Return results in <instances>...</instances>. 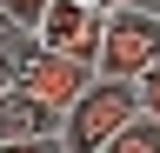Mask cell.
Returning a JSON list of instances; mask_svg holds the SVG:
<instances>
[{"instance_id": "obj_1", "label": "cell", "mask_w": 160, "mask_h": 153, "mask_svg": "<svg viewBox=\"0 0 160 153\" xmlns=\"http://www.w3.org/2000/svg\"><path fill=\"white\" fill-rule=\"evenodd\" d=\"M133 113H140L133 80H107V73H93V80L73 93V107L60 113V153H100Z\"/></svg>"}, {"instance_id": "obj_2", "label": "cell", "mask_w": 160, "mask_h": 153, "mask_svg": "<svg viewBox=\"0 0 160 153\" xmlns=\"http://www.w3.org/2000/svg\"><path fill=\"white\" fill-rule=\"evenodd\" d=\"M147 60H160V13H147V7H107L93 73H107V80H133Z\"/></svg>"}, {"instance_id": "obj_3", "label": "cell", "mask_w": 160, "mask_h": 153, "mask_svg": "<svg viewBox=\"0 0 160 153\" xmlns=\"http://www.w3.org/2000/svg\"><path fill=\"white\" fill-rule=\"evenodd\" d=\"M100 27H107V7H93V0H47V7H40V20H33V40L93 67V53H100Z\"/></svg>"}, {"instance_id": "obj_4", "label": "cell", "mask_w": 160, "mask_h": 153, "mask_svg": "<svg viewBox=\"0 0 160 153\" xmlns=\"http://www.w3.org/2000/svg\"><path fill=\"white\" fill-rule=\"evenodd\" d=\"M87 80H93V67H87V60H73V53H53V47H33V60L20 67V87L40 93V100L60 107V113L73 107V93L87 87Z\"/></svg>"}, {"instance_id": "obj_5", "label": "cell", "mask_w": 160, "mask_h": 153, "mask_svg": "<svg viewBox=\"0 0 160 153\" xmlns=\"http://www.w3.org/2000/svg\"><path fill=\"white\" fill-rule=\"evenodd\" d=\"M40 133H60V107H47L27 87L0 93V140H40Z\"/></svg>"}, {"instance_id": "obj_6", "label": "cell", "mask_w": 160, "mask_h": 153, "mask_svg": "<svg viewBox=\"0 0 160 153\" xmlns=\"http://www.w3.org/2000/svg\"><path fill=\"white\" fill-rule=\"evenodd\" d=\"M33 33L27 27H0V93H7V87H20V67H27L33 60Z\"/></svg>"}, {"instance_id": "obj_7", "label": "cell", "mask_w": 160, "mask_h": 153, "mask_svg": "<svg viewBox=\"0 0 160 153\" xmlns=\"http://www.w3.org/2000/svg\"><path fill=\"white\" fill-rule=\"evenodd\" d=\"M100 153H160V120H153V113H133Z\"/></svg>"}, {"instance_id": "obj_8", "label": "cell", "mask_w": 160, "mask_h": 153, "mask_svg": "<svg viewBox=\"0 0 160 153\" xmlns=\"http://www.w3.org/2000/svg\"><path fill=\"white\" fill-rule=\"evenodd\" d=\"M133 100H140V113L160 120V60H147V67L133 73Z\"/></svg>"}, {"instance_id": "obj_9", "label": "cell", "mask_w": 160, "mask_h": 153, "mask_svg": "<svg viewBox=\"0 0 160 153\" xmlns=\"http://www.w3.org/2000/svg\"><path fill=\"white\" fill-rule=\"evenodd\" d=\"M40 7H47V0H0V27H27V33H33Z\"/></svg>"}, {"instance_id": "obj_10", "label": "cell", "mask_w": 160, "mask_h": 153, "mask_svg": "<svg viewBox=\"0 0 160 153\" xmlns=\"http://www.w3.org/2000/svg\"><path fill=\"white\" fill-rule=\"evenodd\" d=\"M0 153H60V133H40V140H0Z\"/></svg>"}, {"instance_id": "obj_11", "label": "cell", "mask_w": 160, "mask_h": 153, "mask_svg": "<svg viewBox=\"0 0 160 153\" xmlns=\"http://www.w3.org/2000/svg\"><path fill=\"white\" fill-rule=\"evenodd\" d=\"M93 7H133V0H93Z\"/></svg>"}]
</instances>
